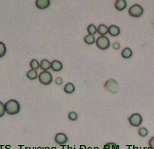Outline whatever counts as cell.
I'll return each instance as SVG.
<instances>
[{"instance_id":"obj_22","label":"cell","mask_w":154,"mask_h":149,"mask_svg":"<svg viewBox=\"0 0 154 149\" xmlns=\"http://www.w3.org/2000/svg\"><path fill=\"white\" fill-rule=\"evenodd\" d=\"M139 134L141 137H145L148 135V131L147 128L144 127H141L139 130Z\"/></svg>"},{"instance_id":"obj_24","label":"cell","mask_w":154,"mask_h":149,"mask_svg":"<svg viewBox=\"0 0 154 149\" xmlns=\"http://www.w3.org/2000/svg\"><path fill=\"white\" fill-rule=\"evenodd\" d=\"M5 105L0 101V117H2L4 116L5 113Z\"/></svg>"},{"instance_id":"obj_14","label":"cell","mask_w":154,"mask_h":149,"mask_svg":"<svg viewBox=\"0 0 154 149\" xmlns=\"http://www.w3.org/2000/svg\"><path fill=\"white\" fill-rule=\"evenodd\" d=\"M98 32L99 34L104 36L108 33V28L104 24H100L98 27Z\"/></svg>"},{"instance_id":"obj_23","label":"cell","mask_w":154,"mask_h":149,"mask_svg":"<svg viewBox=\"0 0 154 149\" xmlns=\"http://www.w3.org/2000/svg\"><path fill=\"white\" fill-rule=\"evenodd\" d=\"M78 118L77 113L75 112H71L68 114V119L71 121H75Z\"/></svg>"},{"instance_id":"obj_15","label":"cell","mask_w":154,"mask_h":149,"mask_svg":"<svg viewBox=\"0 0 154 149\" xmlns=\"http://www.w3.org/2000/svg\"><path fill=\"white\" fill-rule=\"evenodd\" d=\"M27 78L30 80H35L38 77V73L36 70L31 69L27 72Z\"/></svg>"},{"instance_id":"obj_8","label":"cell","mask_w":154,"mask_h":149,"mask_svg":"<svg viewBox=\"0 0 154 149\" xmlns=\"http://www.w3.org/2000/svg\"><path fill=\"white\" fill-rule=\"evenodd\" d=\"M51 1L49 0H37L36 5L37 7L40 9H44L49 7Z\"/></svg>"},{"instance_id":"obj_17","label":"cell","mask_w":154,"mask_h":149,"mask_svg":"<svg viewBox=\"0 0 154 149\" xmlns=\"http://www.w3.org/2000/svg\"><path fill=\"white\" fill-rule=\"evenodd\" d=\"M85 42L88 45H92L95 43V38L92 35H88L84 38Z\"/></svg>"},{"instance_id":"obj_2","label":"cell","mask_w":154,"mask_h":149,"mask_svg":"<svg viewBox=\"0 0 154 149\" xmlns=\"http://www.w3.org/2000/svg\"><path fill=\"white\" fill-rule=\"evenodd\" d=\"M39 81L44 85H50L53 80L51 73L48 71H43L41 72L38 76Z\"/></svg>"},{"instance_id":"obj_3","label":"cell","mask_w":154,"mask_h":149,"mask_svg":"<svg viewBox=\"0 0 154 149\" xmlns=\"http://www.w3.org/2000/svg\"><path fill=\"white\" fill-rule=\"evenodd\" d=\"M105 88L112 94H115L118 92L119 89V85L118 82L114 79H109L105 83Z\"/></svg>"},{"instance_id":"obj_5","label":"cell","mask_w":154,"mask_h":149,"mask_svg":"<svg viewBox=\"0 0 154 149\" xmlns=\"http://www.w3.org/2000/svg\"><path fill=\"white\" fill-rule=\"evenodd\" d=\"M96 45L100 49L106 50L109 48L110 42L107 37L105 36H101L97 39Z\"/></svg>"},{"instance_id":"obj_25","label":"cell","mask_w":154,"mask_h":149,"mask_svg":"<svg viewBox=\"0 0 154 149\" xmlns=\"http://www.w3.org/2000/svg\"><path fill=\"white\" fill-rule=\"evenodd\" d=\"M148 145L151 149H154V137L150 139L148 142Z\"/></svg>"},{"instance_id":"obj_18","label":"cell","mask_w":154,"mask_h":149,"mask_svg":"<svg viewBox=\"0 0 154 149\" xmlns=\"http://www.w3.org/2000/svg\"><path fill=\"white\" fill-rule=\"evenodd\" d=\"M98 31V29L96 28V26L92 24H90L88 27V33L90 34V35H95Z\"/></svg>"},{"instance_id":"obj_6","label":"cell","mask_w":154,"mask_h":149,"mask_svg":"<svg viewBox=\"0 0 154 149\" xmlns=\"http://www.w3.org/2000/svg\"><path fill=\"white\" fill-rule=\"evenodd\" d=\"M129 121L131 125L137 127L142 123L143 119L140 114L134 113L129 118Z\"/></svg>"},{"instance_id":"obj_16","label":"cell","mask_w":154,"mask_h":149,"mask_svg":"<svg viewBox=\"0 0 154 149\" xmlns=\"http://www.w3.org/2000/svg\"><path fill=\"white\" fill-rule=\"evenodd\" d=\"M132 55V51L129 48H126L122 50V56L125 58H129Z\"/></svg>"},{"instance_id":"obj_7","label":"cell","mask_w":154,"mask_h":149,"mask_svg":"<svg viewBox=\"0 0 154 149\" xmlns=\"http://www.w3.org/2000/svg\"><path fill=\"white\" fill-rule=\"evenodd\" d=\"M54 141L57 145H63L67 142L68 138L67 135L63 133H58L55 136Z\"/></svg>"},{"instance_id":"obj_11","label":"cell","mask_w":154,"mask_h":149,"mask_svg":"<svg viewBox=\"0 0 154 149\" xmlns=\"http://www.w3.org/2000/svg\"><path fill=\"white\" fill-rule=\"evenodd\" d=\"M127 6V3L125 0H118L115 3L116 9L119 11L123 10Z\"/></svg>"},{"instance_id":"obj_26","label":"cell","mask_w":154,"mask_h":149,"mask_svg":"<svg viewBox=\"0 0 154 149\" xmlns=\"http://www.w3.org/2000/svg\"><path fill=\"white\" fill-rule=\"evenodd\" d=\"M55 82H56V85H62L63 81V79H62V78L61 77H57L56 79Z\"/></svg>"},{"instance_id":"obj_4","label":"cell","mask_w":154,"mask_h":149,"mask_svg":"<svg viewBox=\"0 0 154 149\" xmlns=\"http://www.w3.org/2000/svg\"><path fill=\"white\" fill-rule=\"evenodd\" d=\"M143 8L138 4H135L132 6L129 9V15L134 17H140L143 13Z\"/></svg>"},{"instance_id":"obj_27","label":"cell","mask_w":154,"mask_h":149,"mask_svg":"<svg viewBox=\"0 0 154 149\" xmlns=\"http://www.w3.org/2000/svg\"><path fill=\"white\" fill-rule=\"evenodd\" d=\"M112 47H113L114 49L119 50L121 48V45H120L119 42H115V43H114V44L112 45Z\"/></svg>"},{"instance_id":"obj_20","label":"cell","mask_w":154,"mask_h":149,"mask_svg":"<svg viewBox=\"0 0 154 149\" xmlns=\"http://www.w3.org/2000/svg\"><path fill=\"white\" fill-rule=\"evenodd\" d=\"M103 149H119V146L114 143H108L104 145Z\"/></svg>"},{"instance_id":"obj_13","label":"cell","mask_w":154,"mask_h":149,"mask_svg":"<svg viewBox=\"0 0 154 149\" xmlns=\"http://www.w3.org/2000/svg\"><path fill=\"white\" fill-rule=\"evenodd\" d=\"M64 91L67 94H72L75 91V86L72 83H68L64 86Z\"/></svg>"},{"instance_id":"obj_9","label":"cell","mask_w":154,"mask_h":149,"mask_svg":"<svg viewBox=\"0 0 154 149\" xmlns=\"http://www.w3.org/2000/svg\"><path fill=\"white\" fill-rule=\"evenodd\" d=\"M108 33L111 36L116 37L120 34V29L116 26L115 25L111 26L108 28Z\"/></svg>"},{"instance_id":"obj_1","label":"cell","mask_w":154,"mask_h":149,"mask_svg":"<svg viewBox=\"0 0 154 149\" xmlns=\"http://www.w3.org/2000/svg\"><path fill=\"white\" fill-rule=\"evenodd\" d=\"M5 112L9 115H15L17 114L20 110L19 103L15 99H10L5 104Z\"/></svg>"},{"instance_id":"obj_19","label":"cell","mask_w":154,"mask_h":149,"mask_svg":"<svg viewBox=\"0 0 154 149\" xmlns=\"http://www.w3.org/2000/svg\"><path fill=\"white\" fill-rule=\"evenodd\" d=\"M30 66L32 68V69L36 70V69H37L39 68V67H40V64H39L38 61L37 60L34 59V60H31V61L30 62Z\"/></svg>"},{"instance_id":"obj_21","label":"cell","mask_w":154,"mask_h":149,"mask_svg":"<svg viewBox=\"0 0 154 149\" xmlns=\"http://www.w3.org/2000/svg\"><path fill=\"white\" fill-rule=\"evenodd\" d=\"M6 51V48L5 44L0 42V58L5 55Z\"/></svg>"},{"instance_id":"obj_10","label":"cell","mask_w":154,"mask_h":149,"mask_svg":"<svg viewBox=\"0 0 154 149\" xmlns=\"http://www.w3.org/2000/svg\"><path fill=\"white\" fill-rule=\"evenodd\" d=\"M51 68L53 71L59 72L63 68L61 62L57 60H53L51 62Z\"/></svg>"},{"instance_id":"obj_12","label":"cell","mask_w":154,"mask_h":149,"mask_svg":"<svg viewBox=\"0 0 154 149\" xmlns=\"http://www.w3.org/2000/svg\"><path fill=\"white\" fill-rule=\"evenodd\" d=\"M40 67L44 71H47L51 68V63L48 60L44 59L41 61L40 64Z\"/></svg>"}]
</instances>
